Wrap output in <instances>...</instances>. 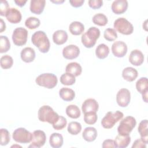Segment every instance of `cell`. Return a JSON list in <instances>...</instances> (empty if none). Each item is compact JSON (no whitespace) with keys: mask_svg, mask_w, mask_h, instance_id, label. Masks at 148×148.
<instances>
[{"mask_svg":"<svg viewBox=\"0 0 148 148\" xmlns=\"http://www.w3.org/2000/svg\"><path fill=\"white\" fill-rule=\"evenodd\" d=\"M31 42L42 53H47L50 49V41L44 31H38L35 32L32 35Z\"/></svg>","mask_w":148,"mask_h":148,"instance_id":"1","label":"cell"},{"mask_svg":"<svg viewBox=\"0 0 148 148\" xmlns=\"http://www.w3.org/2000/svg\"><path fill=\"white\" fill-rule=\"evenodd\" d=\"M38 119L42 122L54 124L59 118V115L49 105L41 106L38 112Z\"/></svg>","mask_w":148,"mask_h":148,"instance_id":"2","label":"cell"},{"mask_svg":"<svg viewBox=\"0 0 148 148\" xmlns=\"http://www.w3.org/2000/svg\"><path fill=\"white\" fill-rule=\"evenodd\" d=\"M99 36V29L95 27H91L82 35V43L85 47L91 48L95 45Z\"/></svg>","mask_w":148,"mask_h":148,"instance_id":"3","label":"cell"},{"mask_svg":"<svg viewBox=\"0 0 148 148\" xmlns=\"http://www.w3.org/2000/svg\"><path fill=\"white\" fill-rule=\"evenodd\" d=\"M35 82L39 86L51 89L57 86L58 79L53 73H44L40 74L36 78Z\"/></svg>","mask_w":148,"mask_h":148,"instance_id":"4","label":"cell"},{"mask_svg":"<svg viewBox=\"0 0 148 148\" xmlns=\"http://www.w3.org/2000/svg\"><path fill=\"white\" fill-rule=\"evenodd\" d=\"M123 116V113L119 110L114 112H108L102 119L101 125L104 128L110 129L113 127L116 123L121 120Z\"/></svg>","mask_w":148,"mask_h":148,"instance_id":"5","label":"cell"},{"mask_svg":"<svg viewBox=\"0 0 148 148\" xmlns=\"http://www.w3.org/2000/svg\"><path fill=\"white\" fill-rule=\"evenodd\" d=\"M136 124V119L131 116H128L123 119L117 128L119 134L122 135H129Z\"/></svg>","mask_w":148,"mask_h":148,"instance_id":"6","label":"cell"},{"mask_svg":"<svg viewBox=\"0 0 148 148\" xmlns=\"http://www.w3.org/2000/svg\"><path fill=\"white\" fill-rule=\"evenodd\" d=\"M113 27L119 33L125 35H131L134 31L133 25L124 17L117 18L114 21Z\"/></svg>","mask_w":148,"mask_h":148,"instance_id":"7","label":"cell"},{"mask_svg":"<svg viewBox=\"0 0 148 148\" xmlns=\"http://www.w3.org/2000/svg\"><path fill=\"white\" fill-rule=\"evenodd\" d=\"M32 136V133L23 127L16 129L12 134L13 140L20 143H29L31 142Z\"/></svg>","mask_w":148,"mask_h":148,"instance_id":"8","label":"cell"},{"mask_svg":"<svg viewBox=\"0 0 148 148\" xmlns=\"http://www.w3.org/2000/svg\"><path fill=\"white\" fill-rule=\"evenodd\" d=\"M28 38V31L23 27H18L13 32L12 38L13 43L18 46L26 44Z\"/></svg>","mask_w":148,"mask_h":148,"instance_id":"9","label":"cell"},{"mask_svg":"<svg viewBox=\"0 0 148 148\" xmlns=\"http://www.w3.org/2000/svg\"><path fill=\"white\" fill-rule=\"evenodd\" d=\"M31 143L28 147L39 148L42 147L46 140V136L45 132L42 130H35L32 133Z\"/></svg>","mask_w":148,"mask_h":148,"instance_id":"10","label":"cell"},{"mask_svg":"<svg viewBox=\"0 0 148 148\" xmlns=\"http://www.w3.org/2000/svg\"><path fill=\"white\" fill-rule=\"evenodd\" d=\"M131 101L130 91L125 88H121L116 94V102L119 106L125 108L130 103Z\"/></svg>","mask_w":148,"mask_h":148,"instance_id":"11","label":"cell"},{"mask_svg":"<svg viewBox=\"0 0 148 148\" xmlns=\"http://www.w3.org/2000/svg\"><path fill=\"white\" fill-rule=\"evenodd\" d=\"M112 52L116 57H123L127 53V46L123 41H116L112 44Z\"/></svg>","mask_w":148,"mask_h":148,"instance_id":"12","label":"cell"},{"mask_svg":"<svg viewBox=\"0 0 148 148\" xmlns=\"http://www.w3.org/2000/svg\"><path fill=\"white\" fill-rule=\"evenodd\" d=\"M80 54V49L75 45H69L65 46L62 50V56L67 60H73L77 58Z\"/></svg>","mask_w":148,"mask_h":148,"instance_id":"13","label":"cell"},{"mask_svg":"<svg viewBox=\"0 0 148 148\" xmlns=\"http://www.w3.org/2000/svg\"><path fill=\"white\" fill-rule=\"evenodd\" d=\"M130 62L134 66H140L144 61V55L142 52L138 49H134L131 51L129 56Z\"/></svg>","mask_w":148,"mask_h":148,"instance_id":"14","label":"cell"},{"mask_svg":"<svg viewBox=\"0 0 148 148\" xmlns=\"http://www.w3.org/2000/svg\"><path fill=\"white\" fill-rule=\"evenodd\" d=\"M99 105L97 101L93 98L86 99L82 105V110L83 113L87 112H97L98 110Z\"/></svg>","mask_w":148,"mask_h":148,"instance_id":"15","label":"cell"},{"mask_svg":"<svg viewBox=\"0 0 148 148\" xmlns=\"http://www.w3.org/2000/svg\"><path fill=\"white\" fill-rule=\"evenodd\" d=\"M7 20L12 24H17L20 23L22 18L21 12L16 8H10L5 14Z\"/></svg>","mask_w":148,"mask_h":148,"instance_id":"16","label":"cell"},{"mask_svg":"<svg viewBox=\"0 0 148 148\" xmlns=\"http://www.w3.org/2000/svg\"><path fill=\"white\" fill-rule=\"evenodd\" d=\"M128 2L126 0H116L112 4V10L116 14H121L126 12L128 8Z\"/></svg>","mask_w":148,"mask_h":148,"instance_id":"17","label":"cell"},{"mask_svg":"<svg viewBox=\"0 0 148 148\" xmlns=\"http://www.w3.org/2000/svg\"><path fill=\"white\" fill-rule=\"evenodd\" d=\"M46 5L45 0H31L30 2V11L35 14H40Z\"/></svg>","mask_w":148,"mask_h":148,"instance_id":"18","label":"cell"},{"mask_svg":"<svg viewBox=\"0 0 148 148\" xmlns=\"http://www.w3.org/2000/svg\"><path fill=\"white\" fill-rule=\"evenodd\" d=\"M20 56L23 61L29 63L34 60L35 58V51L34 49L30 47H27L21 51Z\"/></svg>","mask_w":148,"mask_h":148,"instance_id":"19","label":"cell"},{"mask_svg":"<svg viewBox=\"0 0 148 148\" xmlns=\"http://www.w3.org/2000/svg\"><path fill=\"white\" fill-rule=\"evenodd\" d=\"M68 36L66 32L62 29H58L53 34V40L57 45L64 44L68 40Z\"/></svg>","mask_w":148,"mask_h":148,"instance_id":"20","label":"cell"},{"mask_svg":"<svg viewBox=\"0 0 148 148\" xmlns=\"http://www.w3.org/2000/svg\"><path fill=\"white\" fill-rule=\"evenodd\" d=\"M138 72L136 69L132 67H126L122 72V76L127 82H133L138 77Z\"/></svg>","mask_w":148,"mask_h":148,"instance_id":"21","label":"cell"},{"mask_svg":"<svg viewBox=\"0 0 148 148\" xmlns=\"http://www.w3.org/2000/svg\"><path fill=\"white\" fill-rule=\"evenodd\" d=\"M82 137L87 142H92L97 137V131L95 128L92 127H86L82 133Z\"/></svg>","mask_w":148,"mask_h":148,"instance_id":"22","label":"cell"},{"mask_svg":"<svg viewBox=\"0 0 148 148\" xmlns=\"http://www.w3.org/2000/svg\"><path fill=\"white\" fill-rule=\"evenodd\" d=\"M64 143L62 135L57 132H54L51 134L49 139V143L51 147L53 148L61 147Z\"/></svg>","mask_w":148,"mask_h":148,"instance_id":"23","label":"cell"},{"mask_svg":"<svg viewBox=\"0 0 148 148\" xmlns=\"http://www.w3.org/2000/svg\"><path fill=\"white\" fill-rule=\"evenodd\" d=\"M148 121L147 120H142L138 126V131L140 134V138L147 144L148 143Z\"/></svg>","mask_w":148,"mask_h":148,"instance_id":"24","label":"cell"},{"mask_svg":"<svg viewBox=\"0 0 148 148\" xmlns=\"http://www.w3.org/2000/svg\"><path fill=\"white\" fill-rule=\"evenodd\" d=\"M65 71L74 75L75 77L81 75L82 72V68L81 65L76 62H72L67 64L65 68Z\"/></svg>","mask_w":148,"mask_h":148,"instance_id":"25","label":"cell"},{"mask_svg":"<svg viewBox=\"0 0 148 148\" xmlns=\"http://www.w3.org/2000/svg\"><path fill=\"white\" fill-rule=\"evenodd\" d=\"M59 95L65 101H71L75 97V92L71 88L62 87L59 91Z\"/></svg>","mask_w":148,"mask_h":148,"instance_id":"26","label":"cell"},{"mask_svg":"<svg viewBox=\"0 0 148 148\" xmlns=\"http://www.w3.org/2000/svg\"><path fill=\"white\" fill-rule=\"evenodd\" d=\"M131 137L129 135H122L119 134L115 138L114 140L116 147L119 148H125L127 147L131 142Z\"/></svg>","mask_w":148,"mask_h":148,"instance_id":"27","label":"cell"},{"mask_svg":"<svg viewBox=\"0 0 148 148\" xmlns=\"http://www.w3.org/2000/svg\"><path fill=\"white\" fill-rule=\"evenodd\" d=\"M69 31L73 35H79L84 32V26L81 22L75 21L70 24Z\"/></svg>","mask_w":148,"mask_h":148,"instance_id":"28","label":"cell"},{"mask_svg":"<svg viewBox=\"0 0 148 148\" xmlns=\"http://www.w3.org/2000/svg\"><path fill=\"white\" fill-rule=\"evenodd\" d=\"M109 51V48L106 45L101 43L95 49V54L97 58L102 60L108 57Z\"/></svg>","mask_w":148,"mask_h":148,"instance_id":"29","label":"cell"},{"mask_svg":"<svg viewBox=\"0 0 148 148\" xmlns=\"http://www.w3.org/2000/svg\"><path fill=\"white\" fill-rule=\"evenodd\" d=\"M66 115L72 119H77L80 116L81 112L79 107L75 105H68L65 110Z\"/></svg>","mask_w":148,"mask_h":148,"instance_id":"30","label":"cell"},{"mask_svg":"<svg viewBox=\"0 0 148 148\" xmlns=\"http://www.w3.org/2000/svg\"><path fill=\"white\" fill-rule=\"evenodd\" d=\"M136 88L140 94L148 91V82L146 77H142L136 83Z\"/></svg>","mask_w":148,"mask_h":148,"instance_id":"31","label":"cell"},{"mask_svg":"<svg viewBox=\"0 0 148 148\" xmlns=\"http://www.w3.org/2000/svg\"><path fill=\"white\" fill-rule=\"evenodd\" d=\"M75 82V76L69 73H64L60 77V82L63 85L71 86L73 85Z\"/></svg>","mask_w":148,"mask_h":148,"instance_id":"32","label":"cell"},{"mask_svg":"<svg viewBox=\"0 0 148 148\" xmlns=\"http://www.w3.org/2000/svg\"><path fill=\"white\" fill-rule=\"evenodd\" d=\"M67 130L70 134L76 135L81 132L82 125L80 123L77 121L70 122L68 125Z\"/></svg>","mask_w":148,"mask_h":148,"instance_id":"33","label":"cell"},{"mask_svg":"<svg viewBox=\"0 0 148 148\" xmlns=\"http://www.w3.org/2000/svg\"><path fill=\"white\" fill-rule=\"evenodd\" d=\"M92 21L94 24L99 26H105L108 22L107 17L103 13L95 14L93 16Z\"/></svg>","mask_w":148,"mask_h":148,"instance_id":"34","label":"cell"},{"mask_svg":"<svg viewBox=\"0 0 148 148\" xmlns=\"http://www.w3.org/2000/svg\"><path fill=\"white\" fill-rule=\"evenodd\" d=\"M0 64L2 68L7 69L10 68L13 64V58L9 55H5L1 57L0 59Z\"/></svg>","mask_w":148,"mask_h":148,"instance_id":"35","label":"cell"},{"mask_svg":"<svg viewBox=\"0 0 148 148\" xmlns=\"http://www.w3.org/2000/svg\"><path fill=\"white\" fill-rule=\"evenodd\" d=\"M40 24V21L39 18L35 17H29L26 19L25 25L29 29H34L39 27Z\"/></svg>","mask_w":148,"mask_h":148,"instance_id":"36","label":"cell"},{"mask_svg":"<svg viewBox=\"0 0 148 148\" xmlns=\"http://www.w3.org/2000/svg\"><path fill=\"white\" fill-rule=\"evenodd\" d=\"M10 48V43L6 36H0V53L7 52Z\"/></svg>","mask_w":148,"mask_h":148,"instance_id":"37","label":"cell"},{"mask_svg":"<svg viewBox=\"0 0 148 148\" xmlns=\"http://www.w3.org/2000/svg\"><path fill=\"white\" fill-rule=\"evenodd\" d=\"M98 119L97 112H87L84 113V122L89 125L94 124L96 123Z\"/></svg>","mask_w":148,"mask_h":148,"instance_id":"38","label":"cell"},{"mask_svg":"<svg viewBox=\"0 0 148 148\" xmlns=\"http://www.w3.org/2000/svg\"><path fill=\"white\" fill-rule=\"evenodd\" d=\"M103 36L106 40L112 42L117 38V34L116 31L114 29L109 28L105 30Z\"/></svg>","mask_w":148,"mask_h":148,"instance_id":"39","label":"cell"},{"mask_svg":"<svg viewBox=\"0 0 148 148\" xmlns=\"http://www.w3.org/2000/svg\"><path fill=\"white\" fill-rule=\"evenodd\" d=\"M1 134V145H7L10 140V134L6 128H1L0 130Z\"/></svg>","mask_w":148,"mask_h":148,"instance_id":"40","label":"cell"},{"mask_svg":"<svg viewBox=\"0 0 148 148\" xmlns=\"http://www.w3.org/2000/svg\"><path fill=\"white\" fill-rule=\"evenodd\" d=\"M66 124L67 120L66 118L62 116H59V118L57 120V121L52 125L54 129L56 130H61L65 127Z\"/></svg>","mask_w":148,"mask_h":148,"instance_id":"41","label":"cell"},{"mask_svg":"<svg viewBox=\"0 0 148 148\" xmlns=\"http://www.w3.org/2000/svg\"><path fill=\"white\" fill-rule=\"evenodd\" d=\"M10 9L9 3L7 1L2 0L1 1L0 5V15L2 16H5L6 12Z\"/></svg>","mask_w":148,"mask_h":148,"instance_id":"42","label":"cell"},{"mask_svg":"<svg viewBox=\"0 0 148 148\" xmlns=\"http://www.w3.org/2000/svg\"><path fill=\"white\" fill-rule=\"evenodd\" d=\"M88 3L91 8L93 9H98L102 6L103 1L102 0H90Z\"/></svg>","mask_w":148,"mask_h":148,"instance_id":"43","label":"cell"},{"mask_svg":"<svg viewBox=\"0 0 148 148\" xmlns=\"http://www.w3.org/2000/svg\"><path fill=\"white\" fill-rule=\"evenodd\" d=\"M132 148H146V143L141 139H138L134 142L132 146Z\"/></svg>","mask_w":148,"mask_h":148,"instance_id":"44","label":"cell"},{"mask_svg":"<svg viewBox=\"0 0 148 148\" xmlns=\"http://www.w3.org/2000/svg\"><path fill=\"white\" fill-rule=\"evenodd\" d=\"M102 147L107 148V147H116V145L115 144V142L112 139H106L102 143Z\"/></svg>","mask_w":148,"mask_h":148,"instance_id":"45","label":"cell"},{"mask_svg":"<svg viewBox=\"0 0 148 148\" xmlns=\"http://www.w3.org/2000/svg\"><path fill=\"white\" fill-rule=\"evenodd\" d=\"M84 2V0H71L69 3L74 8H79L83 5Z\"/></svg>","mask_w":148,"mask_h":148,"instance_id":"46","label":"cell"},{"mask_svg":"<svg viewBox=\"0 0 148 148\" xmlns=\"http://www.w3.org/2000/svg\"><path fill=\"white\" fill-rule=\"evenodd\" d=\"M14 2L15 3L20 6V7H23L24 6L25 3H27V1H23V0H14Z\"/></svg>","mask_w":148,"mask_h":148,"instance_id":"47","label":"cell"},{"mask_svg":"<svg viewBox=\"0 0 148 148\" xmlns=\"http://www.w3.org/2000/svg\"><path fill=\"white\" fill-rule=\"evenodd\" d=\"M1 20V30H0V32H2L3 31H4L6 29V24L4 22V21L3 20L2 18L0 19Z\"/></svg>","mask_w":148,"mask_h":148,"instance_id":"48","label":"cell"},{"mask_svg":"<svg viewBox=\"0 0 148 148\" xmlns=\"http://www.w3.org/2000/svg\"><path fill=\"white\" fill-rule=\"evenodd\" d=\"M147 92H145L143 94H142V99L143 100V101L146 103H147Z\"/></svg>","mask_w":148,"mask_h":148,"instance_id":"49","label":"cell"},{"mask_svg":"<svg viewBox=\"0 0 148 148\" xmlns=\"http://www.w3.org/2000/svg\"><path fill=\"white\" fill-rule=\"evenodd\" d=\"M50 2L54 3L56 4H60V3H62L63 2H64V0H56V1L50 0Z\"/></svg>","mask_w":148,"mask_h":148,"instance_id":"50","label":"cell"},{"mask_svg":"<svg viewBox=\"0 0 148 148\" xmlns=\"http://www.w3.org/2000/svg\"><path fill=\"white\" fill-rule=\"evenodd\" d=\"M15 146H16V147H21V146H19V145H13V146H11V147H15Z\"/></svg>","mask_w":148,"mask_h":148,"instance_id":"51","label":"cell"}]
</instances>
